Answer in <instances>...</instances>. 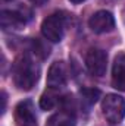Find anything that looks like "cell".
<instances>
[{"label": "cell", "instance_id": "10", "mask_svg": "<svg viewBox=\"0 0 125 126\" xmlns=\"http://www.w3.org/2000/svg\"><path fill=\"white\" fill-rule=\"evenodd\" d=\"M46 126H75V116L74 111L69 110H61L59 113H55L49 120Z\"/></svg>", "mask_w": 125, "mask_h": 126}, {"label": "cell", "instance_id": "12", "mask_svg": "<svg viewBox=\"0 0 125 126\" xmlns=\"http://www.w3.org/2000/svg\"><path fill=\"white\" fill-rule=\"evenodd\" d=\"M58 104V97L52 93H44L40 98V107L43 110H52Z\"/></svg>", "mask_w": 125, "mask_h": 126}, {"label": "cell", "instance_id": "2", "mask_svg": "<svg viewBox=\"0 0 125 126\" xmlns=\"http://www.w3.org/2000/svg\"><path fill=\"white\" fill-rule=\"evenodd\" d=\"M68 18L63 12H55L47 16L41 24V34L50 43H59L66 31Z\"/></svg>", "mask_w": 125, "mask_h": 126}, {"label": "cell", "instance_id": "4", "mask_svg": "<svg viewBox=\"0 0 125 126\" xmlns=\"http://www.w3.org/2000/svg\"><path fill=\"white\" fill-rule=\"evenodd\" d=\"M85 66L94 76H103L107 69V54L102 48H90L85 54Z\"/></svg>", "mask_w": 125, "mask_h": 126}, {"label": "cell", "instance_id": "8", "mask_svg": "<svg viewBox=\"0 0 125 126\" xmlns=\"http://www.w3.org/2000/svg\"><path fill=\"white\" fill-rule=\"evenodd\" d=\"M68 73H66V66L63 62L52 63L49 73H47V87L50 90H61L66 85Z\"/></svg>", "mask_w": 125, "mask_h": 126}, {"label": "cell", "instance_id": "1", "mask_svg": "<svg viewBox=\"0 0 125 126\" xmlns=\"http://www.w3.org/2000/svg\"><path fill=\"white\" fill-rule=\"evenodd\" d=\"M12 75H13V82L19 90L28 91L35 85V82L38 81V75H40V69L38 66L34 63L31 57L28 54H22L19 56L12 67Z\"/></svg>", "mask_w": 125, "mask_h": 126}, {"label": "cell", "instance_id": "13", "mask_svg": "<svg viewBox=\"0 0 125 126\" xmlns=\"http://www.w3.org/2000/svg\"><path fill=\"white\" fill-rule=\"evenodd\" d=\"M32 46H34V53L37 54V56H40L41 59H44V57H47L49 56V47L47 46H44L40 40H34L32 41Z\"/></svg>", "mask_w": 125, "mask_h": 126}, {"label": "cell", "instance_id": "3", "mask_svg": "<svg viewBox=\"0 0 125 126\" xmlns=\"http://www.w3.org/2000/svg\"><path fill=\"white\" fill-rule=\"evenodd\" d=\"M103 116L109 123H119L125 117V100L118 94H107L102 101Z\"/></svg>", "mask_w": 125, "mask_h": 126}, {"label": "cell", "instance_id": "17", "mask_svg": "<svg viewBox=\"0 0 125 126\" xmlns=\"http://www.w3.org/2000/svg\"><path fill=\"white\" fill-rule=\"evenodd\" d=\"M3 1H12V0H3Z\"/></svg>", "mask_w": 125, "mask_h": 126}, {"label": "cell", "instance_id": "9", "mask_svg": "<svg viewBox=\"0 0 125 126\" xmlns=\"http://www.w3.org/2000/svg\"><path fill=\"white\" fill-rule=\"evenodd\" d=\"M112 87L118 91H125V54L121 53L115 57L112 67Z\"/></svg>", "mask_w": 125, "mask_h": 126}, {"label": "cell", "instance_id": "6", "mask_svg": "<svg viewBox=\"0 0 125 126\" xmlns=\"http://www.w3.org/2000/svg\"><path fill=\"white\" fill-rule=\"evenodd\" d=\"M88 27L96 34H106L115 28V18L107 10H99L88 19Z\"/></svg>", "mask_w": 125, "mask_h": 126}, {"label": "cell", "instance_id": "16", "mask_svg": "<svg viewBox=\"0 0 125 126\" xmlns=\"http://www.w3.org/2000/svg\"><path fill=\"white\" fill-rule=\"evenodd\" d=\"M71 3H75V4H78V3H83V1H85V0H69Z\"/></svg>", "mask_w": 125, "mask_h": 126}, {"label": "cell", "instance_id": "15", "mask_svg": "<svg viewBox=\"0 0 125 126\" xmlns=\"http://www.w3.org/2000/svg\"><path fill=\"white\" fill-rule=\"evenodd\" d=\"M30 1L34 3L35 6H43V4H44V3H47L49 0H30Z\"/></svg>", "mask_w": 125, "mask_h": 126}, {"label": "cell", "instance_id": "11", "mask_svg": "<svg viewBox=\"0 0 125 126\" xmlns=\"http://www.w3.org/2000/svg\"><path fill=\"white\" fill-rule=\"evenodd\" d=\"M81 95V103L85 107H91L93 104H96L100 98V91L96 88H83L80 91Z\"/></svg>", "mask_w": 125, "mask_h": 126}, {"label": "cell", "instance_id": "14", "mask_svg": "<svg viewBox=\"0 0 125 126\" xmlns=\"http://www.w3.org/2000/svg\"><path fill=\"white\" fill-rule=\"evenodd\" d=\"M1 101H3V106H1V113H4V110H6V93H4V91L1 93Z\"/></svg>", "mask_w": 125, "mask_h": 126}, {"label": "cell", "instance_id": "5", "mask_svg": "<svg viewBox=\"0 0 125 126\" xmlns=\"http://www.w3.org/2000/svg\"><path fill=\"white\" fill-rule=\"evenodd\" d=\"M30 18L31 13H25V9L22 7L19 10H1L0 24L3 30H21Z\"/></svg>", "mask_w": 125, "mask_h": 126}, {"label": "cell", "instance_id": "7", "mask_svg": "<svg viewBox=\"0 0 125 126\" xmlns=\"http://www.w3.org/2000/svg\"><path fill=\"white\" fill-rule=\"evenodd\" d=\"M15 119L18 126H37V117L31 100H24L16 106Z\"/></svg>", "mask_w": 125, "mask_h": 126}]
</instances>
